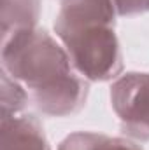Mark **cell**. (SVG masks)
Here are the masks:
<instances>
[{"mask_svg": "<svg viewBox=\"0 0 149 150\" xmlns=\"http://www.w3.org/2000/svg\"><path fill=\"white\" fill-rule=\"evenodd\" d=\"M2 70L27 89L44 115H74L88 100V80L77 74L67 49L42 28L2 40Z\"/></svg>", "mask_w": 149, "mask_h": 150, "instance_id": "1", "label": "cell"}, {"mask_svg": "<svg viewBox=\"0 0 149 150\" xmlns=\"http://www.w3.org/2000/svg\"><path fill=\"white\" fill-rule=\"evenodd\" d=\"M116 18L111 0H62L54 33L88 82L116 80L123 72Z\"/></svg>", "mask_w": 149, "mask_h": 150, "instance_id": "2", "label": "cell"}, {"mask_svg": "<svg viewBox=\"0 0 149 150\" xmlns=\"http://www.w3.org/2000/svg\"><path fill=\"white\" fill-rule=\"evenodd\" d=\"M111 105L126 136L149 142V74L119 75L111 86Z\"/></svg>", "mask_w": 149, "mask_h": 150, "instance_id": "3", "label": "cell"}, {"mask_svg": "<svg viewBox=\"0 0 149 150\" xmlns=\"http://www.w3.org/2000/svg\"><path fill=\"white\" fill-rule=\"evenodd\" d=\"M2 150H51L42 124L34 115L0 119Z\"/></svg>", "mask_w": 149, "mask_h": 150, "instance_id": "4", "label": "cell"}, {"mask_svg": "<svg viewBox=\"0 0 149 150\" xmlns=\"http://www.w3.org/2000/svg\"><path fill=\"white\" fill-rule=\"evenodd\" d=\"M39 18L40 0H2V40L37 28Z\"/></svg>", "mask_w": 149, "mask_h": 150, "instance_id": "5", "label": "cell"}, {"mask_svg": "<svg viewBox=\"0 0 149 150\" xmlns=\"http://www.w3.org/2000/svg\"><path fill=\"white\" fill-rule=\"evenodd\" d=\"M58 150H144L132 140L107 136L102 133H91V131H77L69 134Z\"/></svg>", "mask_w": 149, "mask_h": 150, "instance_id": "6", "label": "cell"}, {"mask_svg": "<svg viewBox=\"0 0 149 150\" xmlns=\"http://www.w3.org/2000/svg\"><path fill=\"white\" fill-rule=\"evenodd\" d=\"M30 96L27 93V89L16 80L12 79L7 72L2 70V100H0V119H7V117H16L23 112V108L27 107Z\"/></svg>", "mask_w": 149, "mask_h": 150, "instance_id": "7", "label": "cell"}, {"mask_svg": "<svg viewBox=\"0 0 149 150\" xmlns=\"http://www.w3.org/2000/svg\"><path fill=\"white\" fill-rule=\"evenodd\" d=\"M117 18L139 16L149 11V0H111Z\"/></svg>", "mask_w": 149, "mask_h": 150, "instance_id": "8", "label": "cell"}]
</instances>
